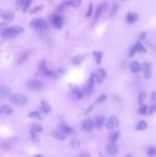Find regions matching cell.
Segmentation results:
<instances>
[{"instance_id":"cell-1","label":"cell","mask_w":156,"mask_h":157,"mask_svg":"<svg viewBox=\"0 0 156 157\" xmlns=\"http://www.w3.org/2000/svg\"><path fill=\"white\" fill-rule=\"evenodd\" d=\"M24 32V28L22 26H11V27H6V28L2 29V32H1V36L4 40H10V38H16Z\"/></svg>"},{"instance_id":"cell-2","label":"cell","mask_w":156,"mask_h":157,"mask_svg":"<svg viewBox=\"0 0 156 157\" xmlns=\"http://www.w3.org/2000/svg\"><path fill=\"white\" fill-rule=\"evenodd\" d=\"M10 102L12 103V104H14V105L22 106L25 105L26 103L28 102V98L22 93H14V94L10 95Z\"/></svg>"},{"instance_id":"cell-3","label":"cell","mask_w":156,"mask_h":157,"mask_svg":"<svg viewBox=\"0 0 156 157\" xmlns=\"http://www.w3.org/2000/svg\"><path fill=\"white\" fill-rule=\"evenodd\" d=\"M30 25L38 31H45L48 29V22L43 18H33L30 22Z\"/></svg>"},{"instance_id":"cell-4","label":"cell","mask_w":156,"mask_h":157,"mask_svg":"<svg viewBox=\"0 0 156 157\" xmlns=\"http://www.w3.org/2000/svg\"><path fill=\"white\" fill-rule=\"evenodd\" d=\"M49 20H50V24L54 26L56 29H61L63 27L64 24V18L63 16L60 15V14H51L50 17H49Z\"/></svg>"},{"instance_id":"cell-5","label":"cell","mask_w":156,"mask_h":157,"mask_svg":"<svg viewBox=\"0 0 156 157\" xmlns=\"http://www.w3.org/2000/svg\"><path fill=\"white\" fill-rule=\"evenodd\" d=\"M92 76L96 83H102L103 81L106 79L107 73H106V70H104V68H99V70H96L95 72L92 74Z\"/></svg>"},{"instance_id":"cell-6","label":"cell","mask_w":156,"mask_h":157,"mask_svg":"<svg viewBox=\"0 0 156 157\" xmlns=\"http://www.w3.org/2000/svg\"><path fill=\"white\" fill-rule=\"evenodd\" d=\"M38 72H40L42 75H44V76L51 77V75H52V70H49L47 68V63H46V60H44V59L38 62Z\"/></svg>"},{"instance_id":"cell-7","label":"cell","mask_w":156,"mask_h":157,"mask_svg":"<svg viewBox=\"0 0 156 157\" xmlns=\"http://www.w3.org/2000/svg\"><path fill=\"white\" fill-rule=\"evenodd\" d=\"M95 83H96L95 80H94L93 76L91 75L89 80H88V82H87V84L83 87V92H85L86 95H91V94L94 92V84H95Z\"/></svg>"},{"instance_id":"cell-8","label":"cell","mask_w":156,"mask_h":157,"mask_svg":"<svg viewBox=\"0 0 156 157\" xmlns=\"http://www.w3.org/2000/svg\"><path fill=\"white\" fill-rule=\"evenodd\" d=\"M27 87H28L30 90H32V91H41V90L44 89V84H43V82L40 81V80H36V79L28 81Z\"/></svg>"},{"instance_id":"cell-9","label":"cell","mask_w":156,"mask_h":157,"mask_svg":"<svg viewBox=\"0 0 156 157\" xmlns=\"http://www.w3.org/2000/svg\"><path fill=\"white\" fill-rule=\"evenodd\" d=\"M119 126V119L115 115H111L106 122V127L109 130H113Z\"/></svg>"},{"instance_id":"cell-10","label":"cell","mask_w":156,"mask_h":157,"mask_svg":"<svg viewBox=\"0 0 156 157\" xmlns=\"http://www.w3.org/2000/svg\"><path fill=\"white\" fill-rule=\"evenodd\" d=\"M71 92H72V96H73L74 99H80L83 96V94H85L83 89H81V88H79V87H77V86L72 87Z\"/></svg>"},{"instance_id":"cell-11","label":"cell","mask_w":156,"mask_h":157,"mask_svg":"<svg viewBox=\"0 0 156 157\" xmlns=\"http://www.w3.org/2000/svg\"><path fill=\"white\" fill-rule=\"evenodd\" d=\"M81 127H83V130L87 131V133H90V131H92L93 127H94V122H93L91 119H86V120L83 122Z\"/></svg>"},{"instance_id":"cell-12","label":"cell","mask_w":156,"mask_h":157,"mask_svg":"<svg viewBox=\"0 0 156 157\" xmlns=\"http://www.w3.org/2000/svg\"><path fill=\"white\" fill-rule=\"evenodd\" d=\"M142 72L146 79H151L152 77V70H151V64L149 62H144L142 64Z\"/></svg>"},{"instance_id":"cell-13","label":"cell","mask_w":156,"mask_h":157,"mask_svg":"<svg viewBox=\"0 0 156 157\" xmlns=\"http://www.w3.org/2000/svg\"><path fill=\"white\" fill-rule=\"evenodd\" d=\"M118 147H117V144L115 143H109L106 145V152L109 154V155H111V156H113V155H115V154L118 153Z\"/></svg>"},{"instance_id":"cell-14","label":"cell","mask_w":156,"mask_h":157,"mask_svg":"<svg viewBox=\"0 0 156 157\" xmlns=\"http://www.w3.org/2000/svg\"><path fill=\"white\" fill-rule=\"evenodd\" d=\"M129 68H131L132 73L137 74V73H139L141 70H142V65H141L138 61H133V62L129 64Z\"/></svg>"},{"instance_id":"cell-15","label":"cell","mask_w":156,"mask_h":157,"mask_svg":"<svg viewBox=\"0 0 156 157\" xmlns=\"http://www.w3.org/2000/svg\"><path fill=\"white\" fill-rule=\"evenodd\" d=\"M138 20V14L134 12H129L126 15V22L129 25H133L134 22H136Z\"/></svg>"},{"instance_id":"cell-16","label":"cell","mask_w":156,"mask_h":157,"mask_svg":"<svg viewBox=\"0 0 156 157\" xmlns=\"http://www.w3.org/2000/svg\"><path fill=\"white\" fill-rule=\"evenodd\" d=\"M30 54H31V51H30V50L22 51V54L18 56V58H17V63H18V64H22L24 62H26V60H27V59L29 58Z\"/></svg>"},{"instance_id":"cell-17","label":"cell","mask_w":156,"mask_h":157,"mask_svg":"<svg viewBox=\"0 0 156 157\" xmlns=\"http://www.w3.org/2000/svg\"><path fill=\"white\" fill-rule=\"evenodd\" d=\"M1 18L6 22H11L14 19V13L12 11H3L1 13Z\"/></svg>"},{"instance_id":"cell-18","label":"cell","mask_w":156,"mask_h":157,"mask_svg":"<svg viewBox=\"0 0 156 157\" xmlns=\"http://www.w3.org/2000/svg\"><path fill=\"white\" fill-rule=\"evenodd\" d=\"M59 128H60L61 130L63 131L65 135H69V136H71V135L74 134V129L71 126H69L67 124H64V123H62V124L59 125Z\"/></svg>"},{"instance_id":"cell-19","label":"cell","mask_w":156,"mask_h":157,"mask_svg":"<svg viewBox=\"0 0 156 157\" xmlns=\"http://www.w3.org/2000/svg\"><path fill=\"white\" fill-rule=\"evenodd\" d=\"M105 118L103 117V115H99V117H96L95 120H94V127L95 128H101L103 127V125L105 124Z\"/></svg>"},{"instance_id":"cell-20","label":"cell","mask_w":156,"mask_h":157,"mask_svg":"<svg viewBox=\"0 0 156 157\" xmlns=\"http://www.w3.org/2000/svg\"><path fill=\"white\" fill-rule=\"evenodd\" d=\"M52 136H54L56 139H58V140H61L63 141L64 139H65V136L66 135L64 134L63 131L61 130L60 128H58V129H56V130H54V133H52Z\"/></svg>"},{"instance_id":"cell-21","label":"cell","mask_w":156,"mask_h":157,"mask_svg":"<svg viewBox=\"0 0 156 157\" xmlns=\"http://www.w3.org/2000/svg\"><path fill=\"white\" fill-rule=\"evenodd\" d=\"M106 2H103V3H99L97 8H96V11H95V19H97L99 16L102 15V13L104 12V10L106 9Z\"/></svg>"},{"instance_id":"cell-22","label":"cell","mask_w":156,"mask_h":157,"mask_svg":"<svg viewBox=\"0 0 156 157\" xmlns=\"http://www.w3.org/2000/svg\"><path fill=\"white\" fill-rule=\"evenodd\" d=\"M134 47H135V49H136L137 52H140V54H146V52H147V48L144 47L143 45H142V43L139 42V41L135 43Z\"/></svg>"},{"instance_id":"cell-23","label":"cell","mask_w":156,"mask_h":157,"mask_svg":"<svg viewBox=\"0 0 156 157\" xmlns=\"http://www.w3.org/2000/svg\"><path fill=\"white\" fill-rule=\"evenodd\" d=\"M86 58V54H78V56H75V57L72 59V63L74 65H79Z\"/></svg>"},{"instance_id":"cell-24","label":"cell","mask_w":156,"mask_h":157,"mask_svg":"<svg viewBox=\"0 0 156 157\" xmlns=\"http://www.w3.org/2000/svg\"><path fill=\"white\" fill-rule=\"evenodd\" d=\"M120 136H121L120 131H111V134L109 135V140H110L111 143H115V141L120 138Z\"/></svg>"},{"instance_id":"cell-25","label":"cell","mask_w":156,"mask_h":157,"mask_svg":"<svg viewBox=\"0 0 156 157\" xmlns=\"http://www.w3.org/2000/svg\"><path fill=\"white\" fill-rule=\"evenodd\" d=\"M1 112L6 115H10L13 113V108L9 105H2L1 106Z\"/></svg>"},{"instance_id":"cell-26","label":"cell","mask_w":156,"mask_h":157,"mask_svg":"<svg viewBox=\"0 0 156 157\" xmlns=\"http://www.w3.org/2000/svg\"><path fill=\"white\" fill-rule=\"evenodd\" d=\"M10 89L6 86H1L0 87V96L1 97H6V96H10Z\"/></svg>"},{"instance_id":"cell-27","label":"cell","mask_w":156,"mask_h":157,"mask_svg":"<svg viewBox=\"0 0 156 157\" xmlns=\"http://www.w3.org/2000/svg\"><path fill=\"white\" fill-rule=\"evenodd\" d=\"M41 110L44 113H49V111H50V106L46 100H42L41 102Z\"/></svg>"},{"instance_id":"cell-28","label":"cell","mask_w":156,"mask_h":157,"mask_svg":"<svg viewBox=\"0 0 156 157\" xmlns=\"http://www.w3.org/2000/svg\"><path fill=\"white\" fill-rule=\"evenodd\" d=\"M66 6H70L72 8H78L81 4V0H69V1H65Z\"/></svg>"},{"instance_id":"cell-29","label":"cell","mask_w":156,"mask_h":157,"mask_svg":"<svg viewBox=\"0 0 156 157\" xmlns=\"http://www.w3.org/2000/svg\"><path fill=\"white\" fill-rule=\"evenodd\" d=\"M148 127V123L146 121H139L136 124V129L137 130H144Z\"/></svg>"},{"instance_id":"cell-30","label":"cell","mask_w":156,"mask_h":157,"mask_svg":"<svg viewBox=\"0 0 156 157\" xmlns=\"http://www.w3.org/2000/svg\"><path fill=\"white\" fill-rule=\"evenodd\" d=\"M93 57L95 59L96 63H101V61H102V58H103V52L102 51H93Z\"/></svg>"},{"instance_id":"cell-31","label":"cell","mask_w":156,"mask_h":157,"mask_svg":"<svg viewBox=\"0 0 156 157\" xmlns=\"http://www.w3.org/2000/svg\"><path fill=\"white\" fill-rule=\"evenodd\" d=\"M147 98V93L146 92H140L139 93V96H138V103L139 105H144V100Z\"/></svg>"},{"instance_id":"cell-32","label":"cell","mask_w":156,"mask_h":157,"mask_svg":"<svg viewBox=\"0 0 156 157\" xmlns=\"http://www.w3.org/2000/svg\"><path fill=\"white\" fill-rule=\"evenodd\" d=\"M31 130L35 131L36 134H40V133L43 131V127H42L40 124H38V123H34V124L31 126Z\"/></svg>"},{"instance_id":"cell-33","label":"cell","mask_w":156,"mask_h":157,"mask_svg":"<svg viewBox=\"0 0 156 157\" xmlns=\"http://www.w3.org/2000/svg\"><path fill=\"white\" fill-rule=\"evenodd\" d=\"M138 112H139V114H141V115H144V114H147V113H149V108H148V106L147 105L140 106V108L138 109Z\"/></svg>"},{"instance_id":"cell-34","label":"cell","mask_w":156,"mask_h":157,"mask_svg":"<svg viewBox=\"0 0 156 157\" xmlns=\"http://www.w3.org/2000/svg\"><path fill=\"white\" fill-rule=\"evenodd\" d=\"M147 154H148V155H149L150 157H155V156H156V147H148Z\"/></svg>"},{"instance_id":"cell-35","label":"cell","mask_w":156,"mask_h":157,"mask_svg":"<svg viewBox=\"0 0 156 157\" xmlns=\"http://www.w3.org/2000/svg\"><path fill=\"white\" fill-rule=\"evenodd\" d=\"M28 117L29 118H31V119L40 120V119H41V113H40L38 111H31V112H29Z\"/></svg>"},{"instance_id":"cell-36","label":"cell","mask_w":156,"mask_h":157,"mask_svg":"<svg viewBox=\"0 0 156 157\" xmlns=\"http://www.w3.org/2000/svg\"><path fill=\"white\" fill-rule=\"evenodd\" d=\"M43 8H44V6H42V4H40V6H34V8H32L29 12H30V14H35V13L40 12L41 10H43Z\"/></svg>"},{"instance_id":"cell-37","label":"cell","mask_w":156,"mask_h":157,"mask_svg":"<svg viewBox=\"0 0 156 157\" xmlns=\"http://www.w3.org/2000/svg\"><path fill=\"white\" fill-rule=\"evenodd\" d=\"M93 13V3L90 2L89 6H88V10H87V13H86V16L87 17H91Z\"/></svg>"},{"instance_id":"cell-38","label":"cell","mask_w":156,"mask_h":157,"mask_svg":"<svg viewBox=\"0 0 156 157\" xmlns=\"http://www.w3.org/2000/svg\"><path fill=\"white\" fill-rule=\"evenodd\" d=\"M71 145H72L73 149H78V147H80L79 140H78V139H72V141H71Z\"/></svg>"},{"instance_id":"cell-39","label":"cell","mask_w":156,"mask_h":157,"mask_svg":"<svg viewBox=\"0 0 156 157\" xmlns=\"http://www.w3.org/2000/svg\"><path fill=\"white\" fill-rule=\"evenodd\" d=\"M31 1H32V0H26V1H25V3H24V6L22 8V12H24V13H26L27 11H28V9H29V6H30V3H31Z\"/></svg>"},{"instance_id":"cell-40","label":"cell","mask_w":156,"mask_h":157,"mask_svg":"<svg viewBox=\"0 0 156 157\" xmlns=\"http://www.w3.org/2000/svg\"><path fill=\"white\" fill-rule=\"evenodd\" d=\"M30 135H31L32 140H33V141H38V134H36L35 131L30 130Z\"/></svg>"},{"instance_id":"cell-41","label":"cell","mask_w":156,"mask_h":157,"mask_svg":"<svg viewBox=\"0 0 156 157\" xmlns=\"http://www.w3.org/2000/svg\"><path fill=\"white\" fill-rule=\"evenodd\" d=\"M106 98H107V96L105 95V94H103V95H101L99 97V98L96 99V103H103V102H105Z\"/></svg>"},{"instance_id":"cell-42","label":"cell","mask_w":156,"mask_h":157,"mask_svg":"<svg viewBox=\"0 0 156 157\" xmlns=\"http://www.w3.org/2000/svg\"><path fill=\"white\" fill-rule=\"evenodd\" d=\"M25 1L26 0H16V6H17V8H22Z\"/></svg>"},{"instance_id":"cell-43","label":"cell","mask_w":156,"mask_h":157,"mask_svg":"<svg viewBox=\"0 0 156 157\" xmlns=\"http://www.w3.org/2000/svg\"><path fill=\"white\" fill-rule=\"evenodd\" d=\"M154 112H156V104L152 105L150 108H149V114H152V113H154Z\"/></svg>"},{"instance_id":"cell-44","label":"cell","mask_w":156,"mask_h":157,"mask_svg":"<svg viewBox=\"0 0 156 157\" xmlns=\"http://www.w3.org/2000/svg\"><path fill=\"white\" fill-rule=\"evenodd\" d=\"M136 52H137V51H136L135 47L133 46V47L131 48V50H129V54H128V56H129V57H133V56H134V54H136Z\"/></svg>"},{"instance_id":"cell-45","label":"cell","mask_w":156,"mask_h":157,"mask_svg":"<svg viewBox=\"0 0 156 157\" xmlns=\"http://www.w3.org/2000/svg\"><path fill=\"white\" fill-rule=\"evenodd\" d=\"M93 108H94V105H91V106L89 107V108H88V109L86 110V111H85V114H89L90 112H91V111L93 110Z\"/></svg>"},{"instance_id":"cell-46","label":"cell","mask_w":156,"mask_h":157,"mask_svg":"<svg viewBox=\"0 0 156 157\" xmlns=\"http://www.w3.org/2000/svg\"><path fill=\"white\" fill-rule=\"evenodd\" d=\"M151 99H152V102L156 103V91L155 92H152V94H151Z\"/></svg>"},{"instance_id":"cell-47","label":"cell","mask_w":156,"mask_h":157,"mask_svg":"<svg viewBox=\"0 0 156 157\" xmlns=\"http://www.w3.org/2000/svg\"><path fill=\"white\" fill-rule=\"evenodd\" d=\"M79 157H91V155H90V153H88V152H83V153L80 154Z\"/></svg>"},{"instance_id":"cell-48","label":"cell","mask_w":156,"mask_h":157,"mask_svg":"<svg viewBox=\"0 0 156 157\" xmlns=\"http://www.w3.org/2000/svg\"><path fill=\"white\" fill-rule=\"evenodd\" d=\"M33 157H43V156H42V155H34Z\"/></svg>"},{"instance_id":"cell-49","label":"cell","mask_w":156,"mask_h":157,"mask_svg":"<svg viewBox=\"0 0 156 157\" xmlns=\"http://www.w3.org/2000/svg\"><path fill=\"white\" fill-rule=\"evenodd\" d=\"M125 157H132V155H131V154H128V155H126Z\"/></svg>"},{"instance_id":"cell-50","label":"cell","mask_w":156,"mask_h":157,"mask_svg":"<svg viewBox=\"0 0 156 157\" xmlns=\"http://www.w3.org/2000/svg\"><path fill=\"white\" fill-rule=\"evenodd\" d=\"M123 1H125V0H123Z\"/></svg>"}]
</instances>
